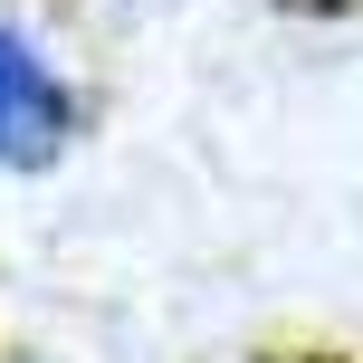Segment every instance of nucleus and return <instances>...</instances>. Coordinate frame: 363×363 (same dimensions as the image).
Returning a JSON list of instances; mask_svg holds the SVG:
<instances>
[{
  "mask_svg": "<svg viewBox=\"0 0 363 363\" xmlns=\"http://www.w3.org/2000/svg\"><path fill=\"white\" fill-rule=\"evenodd\" d=\"M77 125V96L19 29H0V163H48Z\"/></svg>",
  "mask_w": 363,
  "mask_h": 363,
  "instance_id": "obj_1",
  "label": "nucleus"
},
{
  "mask_svg": "<svg viewBox=\"0 0 363 363\" xmlns=\"http://www.w3.org/2000/svg\"><path fill=\"white\" fill-rule=\"evenodd\" d=\"M239 363H345V354H306V345H268V354H239Z\"/></svg>",
  "mask_w": 363,
  "mask_h": 363,
  "instance_id": "obj_2",
  "label": "nucleus"
}]
</instances>
